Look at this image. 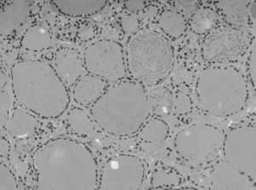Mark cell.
<instances>
[{"instance_id": "obj_22", "label": "cell", "mask_w": 256, "mask_h": 190, "mask_svg": "<svg viewBox=\"0 0 256 190\" xmlns=\"http://www.w3.org/2000/svg\"><path fill=\"white\" fill-rule=\"evenodd\" d=\"M170 127L165 120L158 116H150L138 132V138L150 144H160L166 140Z\"/></svg>"}, {"instance_id": "obj_6", "label": "cell", "mask_w": 256, "mask_h": 190, "mask_svg": "<svg viewBox=\"0 0 256 190\" xmlns=\"http://www.w3.org/2000/svg\"><path fill=\"white\" fill-rule=\"evenodd\" d=\"M224 132L210 124H189L178 129L174 148L178 158L190 167L214 165L222 157Z\"/></svg>"}, {"instance_id": "obj_1", "label": "cell", "mask_w": 256, "mask_h": 190, "mask_svg": "<svg viewBox=\"0 0 256 190\" xmlns=\"http://www.w3.org/2000/svg\"><path fill=\"white\" fill-rule=\"evenodd\" d=\"M38 190H98L99 168L94 153L79 141L58 138L32 156Z\"/></svg>"}, {"instance_id": "obj_5", "label": "cell", "mask_w": 256, "mask_h": 190, "mask_svg": "<svg viewBox=\"0 0 256 190\" xmlns=\"http://www.w3.org/2000/svg\"><path fill=\"white\" fill-rule=\"evenodd\" d=\"M125 53L128 75L146 88L160 85L174 65L171 39L152 27H142L132 33Z\"/></svg>"}, {"instance_id": "obj_23", "label": "cell", "mask_w": 256, "mask_h": 190, "mask_svg": "<svg viewBox=\"0 0 256 190\" xmlns=\"http://www.w3.org/2000/svg\"><path fill=\"white\" fill-rule=\"evenodd\" d=\"M66 123L70 132L82 137L89 136L94 132L95 126L90 108L89 110L80 108L71 109L66 117Z\"/></svg>"}, {"instance_id": "obj_18", "label": "cell", "mask_w": 256, "mask_h": 190, "mask_svg": "<svg viewBox=\"0 0 256 190\" xmlns=\"http://www.w3.org/2000/svg\"><path fill=\"white\" fill-rule=\"evenodd\" d=\"M158 25L160 32L170 39L183 37L188 28V21L178 9H165L158 15Z\"/></svg>"}, {"instance_id": "obj_16", "label": "cell", "mask_w": 256, "mask_h": 190, "mask_svg": "<svg viewBox=\"0 0 256 190\" xmlns=\"http://www.w3.org/2000/svg\"><path fill=\"white\" fill-rule=\"evenodd\" d=\"M50 3L62 14L71 17H86L96 15L104 9L108 1L94 0H53Z\"/></svg>"}, {"instance_id": "obj_7", "label": "cell", "mask_w": 256, "mask_h": 190, "mask_svg": "<svg viewBox=\"0 0 256 190\" xmlns=\"http://www.w3.org/2000/svg\"><path fill=\"white\" fill-rule=\"evenodd\" d=\"M256 36L246 29L223 25L207 33L202 43V58L208 64H232L250 50Z\"/></svg>"}, {"instance_id": "obj_27", "label": "cell", "mask_w": 256, "mask_h": 190, "mask_svg": "<svg viewBox=\"0 0 256 190\" xmlns=\"http://www.w3.org/2000/svg\"><path fill=\"white\" fill-rule=\"evenodd\" d=\"M250 53L247 59V79L248 81L253 86L254 90H256V38H253L250 47Z\"/></svg>"}, {"instance_id": "obj_34", "label": "cell", "mask_w": 256, "mask_h": 190, "mask_svg": "<svg viewBox=\"0 0 256 190\" xmlns=\"http://www.w3.org/2000/svg\"><path fill=\"white\" fill-rule=\"evenodd\" d=\"M1 76H0V88H1V90L4 88L6 84H7V78H6V74H4V73L3 69H1Z\"/></svg>"}, {"instance_id": "obj_29", "label": "cell", "mask_w": 256, "mask_h": 190, "mask_svg": "<svg viewBox=\"0 0 256 190\" xmlns=\"http://www.w3.org/2000/svg\"><path fill=\"white\" fill-rule=\"evenodd\" d=\"M120 25L124 32L131 36L132 33L140 29V23L136 15L134 14H128V15H123L122 17Z\"/></svg>"}, {"instance_id": "obj_28", "label": "cell", "mask_w": 256, "mask_h": 190, "mask_svg": "<svg viewBox=\"0 0 256 190\" xmlns=\"http://www.w3.org/2000/svg\"><path fill=\"white\" fill-rule=\"evenodd\" d=\"M12 109V96L8 91L1 90V127L3 128L8 122Z\"/></svg>"}, {"instance_id": "obj_25", "label": "cell", "mask_w": 256, "mask_h": 190, "mask_svg": "<svg viewBox=\"0 0 256 190\" xmlns=\"http://www.w3.org/2000/svg\"><path fill=\"white\" fill-rule=\"evenodd\" d=\"M175 113L184 116L190 114L193 109V101L189 94L182 90H178L174 96V106Z\"/></svg>"}, {"instance_id": "obj_33", "label": "cell", "mask_w": 256, "mask_h": 190, "mask_svg": "<svg viewBox=\"0 0 256 190\" xmlns=\"http://www.w3.org/2000/svg\"><path fill=\"white\" fill-rule=\"evenodd\" d=\"M10 152V144L6 138L1 137L0 138V157L2 159L8 158Z\"/></svg>"}, {"instance_id": "obj_2", "label": "cell", "mask_w": 256, "mask_h": 190, "mask_svg": "<svg viewBox=\"0 0 256 190\" xmlns=\"http://www.w3.org/2000/svg\"><path fill=\"white\" fill-rule=\"evenodd\" d=\"M10 84L16 102L38 117L56 119L70 105L68 88L49 62H16L10 69Z\"/></svg>"}, {"instance_id": "obj_11", "label": "cell", "mask_w": 256, "mask_h": 190, "mask_svg": "<svg viewBox=\"0 0 256 190\" xmlns=\"http://www.w3.org/2000/svg\"><path fill=\"white\" fill-rule=\"evenodd\" d=\"M256 185L223 158L212 165L210 172V190H256Z\"/></svg>"}, {"instance_id": "obj_13", "label": "cell", "mask_w": 256, "mask_h": 190, "mask_svg": "<svg viewBox=\"0 0 256 190\" xmlns=\"http://www.w3.org/2000/svg\"><path fill=\"white\" fill-rule=\"evenodd\" d=\"M31 9V2L26 0L1 3L0 34L1 37L12 35L18 27L26 23Z\"/></svg>"}, {"instance_id": "obj_21", "label": "cell", "mask_w": 256, "mask_h": 190, "mask_svg": "<svg viewBox=\"0 0 256 190\" xmlns=\"http://www.w3.org/2000/svg\"><path fill=\"white\" fill-rule=\"evenodd\" d=\"M218 13L208 6L198 7L188 20V26L198 35H206L217 25Z\"/></svg>"}, {"instance_id": "obj_30", "label": "cell", "mask_w": 256, "mask_h": 190, "mask_svg": "<svg viewBox=\"0 0 256 190\" xmlns=\"http://www.w3.org/2000/svg\"><path fill=\"white\" fill-rule=\"evenodd\" d=\"M175 3H176V5L180 7V9H178V10L180 11L184 15L187 21L189 20L190 16L192 15V13L198 9V2H196V1H180Z\"/></svg>"}, {"instance_id": "obj_3", "label": "cell", "mask_w": 256, "mask_h": 190, "mask_svg": "<svg viewBox=\"0 0 256 190\" xmlns=\"http://www.w3.org/2000/svg\"><path fill=\"white\" fill-rule=\"evenodd\" d=\"M90 112L94 123L102 132L116 138L138 134L152 116L147 88L131 78L108 84Z\"/></svg>"}, {"instance_id": "obj_26", "label": "cell", "mask_w": 256, "mask_h": 190, "mask_svg": "<svg viewBox=\"0 0 256 190\" xmlns=\"http://www.w3.org/2000/svg\"><path fill=\"white\" fill-rule=\"evenodd\" d=\"M18 179L7 165L0 164V190H18Z\"/></svg>"}, {"instance_id": "obj_17", "label": "cell", "mask_w": 256, "mask_h": 190, "mask_svg": "<svg viewBox=\"0 0 256 190\" xmlns=\"http://www.w3.org/2000/svg\"><path fill=\"white\" fill-rule=\"evenodd\" d=\"M250 1H218L216 6L222 14L226 26L238 29L250 26L248 5Z\"/></svg>"}, {"instance_id": "obj_15", "label": "cell", "mask_w": 256, "mask_h": 190, "mask_svg": "<svg viewBox=\"0 0 256 190\" xmlns=\"http://www.w3.org/2000/svg\"><path fill=\"white\" fill-rule=\"evenodd\" d=\"M4 128L18 140L34 138L38 128V119L35 114L22 106L13 108Z\"/></svg>"}, {"instance_id": "obj_10", "label": "cell", "mask_w": 256, "mask_h": 190, "mask_svg": "<svg viewBox=\"0 0 256 190\" xmlns=\"http://www.w3.org/2000/svg\"><path fill=\"white\" fill-rule=\"evenodd\" d=\"M146 179V165L136 155L120 154L99 170L98 190H138Z\"/></svg>"}, {"instance_id": "obj_20", "label": "cell", "mask_w": 256, "mask_h": 190, "mask_svg": "<svg viewBox=\"0 0 256 190\" xmlns=\"http://www.w3.org/2000/svg\"><path fill=\"white\" fill-rule=\"evenodd\" d=\"M148 102L153 116L163 117L170 114L174 106V95L168 88L158 85L147 88Z\"/></svg>"}, {"instance_id": "obj_9", "label": "cell", "mask_w": 256, "mask_h": 190, "mask_svg": "<svg viewBox=\"0 0 256 190\" xmlns=\"http://www.w3.org/2000/svg\"><path fill=\"white\" fill-rule=\"evenodd\" d=\"M222 157L256 184V129L248 124L228 129L224 133Z\"/></svg>"}, {"instance_id": "obj_14", "label": "cell", "mask_w": 256, "mask_h": 190, "mask_svg": "<svg viewBox=\"0 0 256 190\" xmlns=\"http://www.w3.org/2000/svg\"><path fill=\"white\" fill-rule=\"evenodd\" d=\"M108 85L104 79L86 72L71 88L74 101L84 108H90L102 97Z\"/></svg>"}, {"instance_id": "obj_8", "label": "cell", "mask_w": 256, "mask_h": 190, "mask_svg": "<svg viewBox=\"0 0 256 190\" xmlns=\"http://www.w3.org/2000/svg\"><path fill=\"white\" fill-rule=\"evenodd\" d=\"M83 60L88 73L104 79L108 84L128 78L125 50L114 39L101 38L90 43L84 49Z\"/></svg>"}, {"instance_id": "obj_31", "label": "cell", "mask_w": 256, "mask_h": 190, "mask_svg": "<svg viewBox=\"0 0 256 190\" xmlns=\"http://www.w3.org/2000/svg\"><path fill=\"white\" fill-rule=\"evenodd\" d=\"M147 2L146 1H126L124 7L130 14H136L138 12L142 11L146 7Z\"/></svg>"}, {"instance_id": "obj_4", "label": "cell", "mask_w": 256, "mask_h": 190, "mask_svg": "<svg viewBox=\"0 0 256 190\" xmlns=\"http://www.w3.org/2000/svg\"><path fill=\"white\" fill-rule=\"evenodd\" d=\"M198 108L216 118L232 117L247 104L248 81L232 64H208L198 74L195 85Z\"/></svg>"}, {"instance_id": "obj_19", "label": "cell", "mask_w": 256, "mask_h": 190, "mask_svg": "<svg viewBox=\"0 0 256 190\" xmlns=\"http://www.w3.org/2000/svg\"><path fill=\"white\" fill-rule=\"evenodd\" d=\"M52 34L49 28L44 25L34 24L24 32L20 39L22 49L30 51H43L52 46Z\"/></svg>"}, {"instance_id": "obj_24", "label": "cell", "mask_w": 256, "mask_h": 190, "mask_svg": "<svg viewBox=\"0 0 256 190\" xmlns=\"http://www.w3.org/2000/svg\"><path fill=\"white\" fill-rule=\"evenodd\" d=\"M182 182L181 177L174 170L160 167L154 170L152 177V190L178 189Z\"/></svg>"}, {"instance_id": "obj_32", "label": "cell", "mask_w": 256, "mask_h": 190, "mask_svg": "<svg viewBox=\"0 0 256 190\" xmlns=\"http://www.w3.org/2000/svg\"><path fill=\"white\" fill-rule=\"evenodd\" d=\"M248 25L251 29L254 30V33H256V2L250 1L248 5Z\"/></svg>"}, {"instance_id": "obj_12", "label": "cell", "mask_w": 256, "mask_h": 190, "mask_svg": "<svg viewBox=\"0 0 256 190\" xmlns=\"http://www.w3.org/2000/svg\"><path fill=\"white\" fill-rule=\"evenodd\" d=\"M56 73L68 89L73 87L78 79L86 73L83 55L70 47H62L56 50L53 58Z\"/></svg>"}]
</instances>
